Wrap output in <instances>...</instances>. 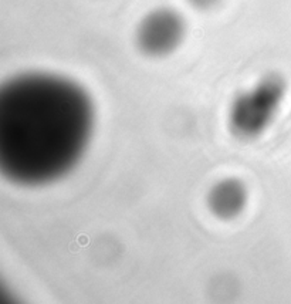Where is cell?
Listing matches in <instances>:
<instances>
[{"label":"cell","instance_id":"cell-1","mask_svg":"<svg viewBox=\"0 0 291 304\" xmlns=\"http://www.w3.org/2000/svg\"><path fill=\"white\" fill-rule=\"evenodd\" d=\"M94 124L91 98L68 78L27 72L0 90V168L20 185L65 175L87 149Z\"/></svg>","mask_w":291,"mask_h":304},{"label":"cell","instance_id":"cell-2","mask_svg":"<svg viewBox=\"0 0 291 304\" xmlns=\"http://www.w3.org/2000/svg\"><path fill=\"white\" fill-rule=\"evenodd\" d=\"M284 88L274 75L266 77L249 92L237 97L230 111L232 131L240 138H254L268 127Z\"/></svg>","mask_w":291,"mask_h":304},{"label":"cell","instance_id":"cell-3","mask_svg":"<svg viewBox=\"0 0 291 304\" xmlns=\"http://www.w3.org/2000/svg\"><path fill=\"white\" fill-rule=\"evenodd\" d=\"M186 24L183 17L172 9H156L148 13L137 29V44L149 57H163L173 53L183 41Z\"/></svg>","mask_w":291,"mask_h":304},{"label":"cell","instance_id":"cell-4","mask_svg":"<svg viewBox=\"0 0 291 304\" xmlns=\"http://www.w3.org/2000/svg\"><path fill=\"white\" fill-rule=\"evenodd\" d=\"M247 202L246 186L239 179H223L209 192L207 203L214 216L220 219H233L242 212Z\"/></svg>","mask_w":291,"mask_h":304},{"label":"cell","instance_id":"cell-5","mask_svg":"<svg viewBox=\"0 0 291 304\" xmlns=\"http://www.w3.org/2000/svg\"><path fill=\"white\" fill-rule=\"evenodd\" d=\"M189 3L192 6H194V7L206 10V9H210L213 6H216L219 3V0H189Z\"/></svg>","mask_w":291,"mask_h":304}]
</instances>
